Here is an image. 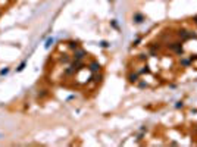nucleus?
<instances>
[{"instance_id":"9","label":"nucleus","mask_w":197,"mask_h":147,"mask_svg":"<svg viewBox=\"0 0 197 147\" xmlns=\"http://www.w3.org/2000/svg\"><path fill=\"white\" fill-rule=\"evenodd\" d=\"M137 72H138V75H144V74H150V68H149V65L146 63V65H141V69H138Z\"/></svg>"},{"instance_id":"15","label":"nucleus","mask_w":197,"mask_h":147,"mask_svg":"<svg viewBox=\"0 0 197 147\" xmlns=\"http://www.w3.org/2000/svg\"><path fill=\"white\" fill-rule=\"evenodd\" d=\"M100 46H102V47H105V49H106V47H109V46H111V44H109V43H108V41H100Z\"/></svg>"},{"instance_id":"4","label":"nucleus","mask_w":197,"mask_h":147,"mask_svg":"<svg viewBox=\"0 0 197 147\" xmlns=\"http://www.w3.org/2000/svg\"><path fill=\"white\" fill-rule=\"evenodd\" d=\"M144 21H146V16H144L143 13L135 12V13L133 15V22H134V24H143Z\"/></svg>"},{"instance_id":"2","label":"nucleus","mask_w":197,"mask_h":147,"mask_svg":"<svg viewBox=\"0 0 197 147\" xmlns=\"http://www.w3.org/2000/svg\"><path fill=\"white\" fill-rule=\"evenodd\" d=\"M88 58V53L84 50V49H81V47H78L77 50H74V53H72V59L74 60H84V59H87Z\"/></svg>"},{"instance_id":"18","label":"nucleus","mask_w":197,"mask_h":147,"mask_svg":"<svg viewBox=\"0 0 197 147\" xmlns=\"http://www.w3.org/2000/svg\"><path fill=\"white\" fill-rule=\"evenodd\" d=\"M140 41H141V38L138 37V38H137L135 41H133V46H138V43H140Z\"/></svg>"},{"instance_id":"11","label":"nucleus","mask_w":197,"mask_h":147,"mask_svg":"<svg viewBox=\"0 0 197 147\" xmlns=\"http://www.w3.org/2000/svg\"><path fill=\"white\" fill-rule=\"evenodd\" d=\"M60 62L62 63H71V56L69 55H60Z\"/></svg>"},{"instance_id":"7","label":"nucleus","mask_w":197,"mask_h":147,"mask_svg":"<svg viewBox=\"0 0 197 147\" xmlns=\"http://www.w3.org/2000/svg\"><path fill=\"white\" fill-rule=\"evenodd\" d=\"M78 72H77V69L72 66V65H69L68 68H65V71H63V75L65 77H74V75H77Z\"/></svg>"},{"instance_id":"20","label":"nucleus","mask_w":197,"mask_h":147,"mask_svg":"<svg viewBox=\"0 0 197 147\" xmlns=\"http://www.w3.org/2000/svg\"><path fill=\"white\" fill-rule=\"evenodd\" d=\"M193 22H194V24H196V25H197V15H196V16H194V18H193Z\"/></svg>"},{"instance_id":"8","label":"nucleus","mask_w":197,"mask_h":147,"mask_svg":"<svg viewBox=\"0 0 197 147\" xmlns=\"http://www.w3.org/2000/svg\"><path fill=\"white\" fill-rule=\"evenodd\" d=\"M68 47H69L71 50H77V49L79 47V41H77V40H69V41H68Z\"/></svg>"},{"instance_id":"1","label":"nucleus","mask_w":197,"mask_h":147,"mask_svg":"<svg viewBox=\"0 0 197 147\" xmlns=\"http://www.w3.org/2000/svg\"><path fill=\"white\" fill-rule=\"evenodd\" d=\"M166 47L171 50V52H174L175 55H182L184 53V43L181 41V40H175V41H168L166 43Z\"/></svg>"},{"instance_id":"6","label":"nucleus","mask_w":197,"mask_h":147,"mask_svg":"<svg viewBox=\"0 0 197 147\" xmlns=\"http://www.w3.org/2000/svg\"><path fill=\"white\" fill-rule=\"evenodd\" d=\"M191 63H193L191 58H181L179 59V66L181 68H188V66H191Z\"/></svg>"},{"instance_id":"21","label":"nucleus","mask_w":197,"mask_h":147,"mask_svg":"<svg viewBox=\"0 0 197 147\" xmlns=\"http://www.w3.org/2000/svg\"><path fill=\"white\" fill-rule=\"evenodd\" d=\"M0 15H2V12H0Z\"/></svg>"},{"instance_id":"16","label":"nucleus","mask_w":197,"mask_h":147,"mask_svg":"<svg viewBox=\"0 0 197 147\" xmlns=\"http://www.w3.org/2000/svg\"><path fill=\"white\" fill-rule=\"evenodd\" d=\"M9 72V68H5V69H2V71H0V75H6Z\"/></svg>"},{"instance_id":"12","label":"nucleus","mask_w":197,"mask_h":147,"mask_svg":"<svg viewBox=\"0 0 197 147\" xmlns=\"http://www.w3.org/2000/svg\"><path fill=\"white\" fill-rule=\"evenodd\" d=\"M53 43H55V38H47V41H46L44 47H46V49H49V47H50V46H52Z\"/></svg>"},{"instance_id":"19","label":"nucleus","mask_w":197,"mask_h":147,"mask_svg":"<svg viewBox=\"0 0 197 147\" xmlns=\"http://www.w3.org/2000/svg\"><path fill=\"white\" fill-rule=\"evenodd\" d=\"M111 24H112V27H113V28H118V24H116V21H112Z\"/></svg>"},{"instance_id":"5","label":"nucleus","mask_w":197,"mask_h":147,"mask_svg":"<svg viewBox=\"0 0 197 147\" xmlns=\"http://www.w3.org/2000/svg\"><path fill=\"white\" fill-rule=\"evenodd\" d=\"M127 78H128V81L131 82V84H135V82H138L140 81V75H138V72L135 71V72H130L128 75H127Z\"/></svg>"},{"instance_id":"13","label":"nucleus","mask_w":197,"mask_h":147,"mask_svg":"<svg viewBox=\"0 0 197 147\" xmlns=\"http://www.w3.org/2000/svg\"><path fill=\"white\" fill-rule=\"evenodd\" d=\"M175 107H176V109H182V107H184V103H182L181 100H178V102L175 103Z\"/></svg>"},{"instance_id":"3","label":"nucleus","mask_w":197,"mask_h":147,"mask_svg":"<svg viewBox=\"0 0 197 147\" xmlns=\"http://www.w3.org/2000/svg\"><path fill=\"white\" fill-rule=\"evenodd\" d=\"M87 68H88V71L91 74H98V72L102 71V65L98 63L97 60H90V63L87 65Z\"/></svg>"},{"instance_id":"14","label":"nucleus","mask_w":197,"mask_h":147,"mask_svg":"<svg viewBox=\"0 0 197 147\" xmlns=\"http://www.w3.org/2000/svg\"><path fill=\"white\" fill-rule=\"evenodd\" d=\"M25 65H27V62H22V63H21V65L18 66V69H16V71H18V72H21V71H24V68H25Z\"/></svg>"},{"instance_id":"10","label":"nucleus","mask_w":197,"mask_h":147,"mask_svg":"<svg viewBox=\"0 0 197 147\" xmlns=\"http://www.w3.org/2000/svg\"><path fill=\"white\" fill-rule=\"evenodd\" d=\"M149 58H150V56H149V53H140L137 59H138L140 62H147V60H149Z\"/></svg>"},{"instance_id":"17","label":"nucleus","mask_w":197,"mask_h":147,"mask_svg":"<svg viewBox=\"0 0 197 147\" xmlns=\"http://www.w3.org/2000/svg\"><path fill=\"white\" fill-rule=\"evenodd\" d=\"M138 87H140V88H147V84L141 81V82H138Z\"/></svg>"}]
</instances>
